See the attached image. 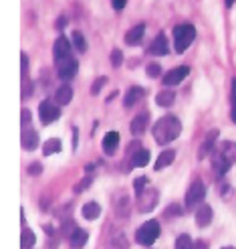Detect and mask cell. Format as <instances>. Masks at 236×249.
Masks as SVG:
<instances>
[{"label":"cell","instance_id":"1","mask_svg":"<svg viewBox=\"0 0 236 249\" xmlns=\"http://www.w3.org/2000/svg\"><path fill=\"white\" fill-rule=\"evenodd\" d=\"M154 138L157 144H170L180 136L182 132V122L176 116H164L154 124Z\"/></svg>","mask_w":236,"mask_h":249},{"label":"cell","instance_id":"2","mask_svg":"<svg viewBox=\"0 0 236 249\" xmlns=\"http://www.w3.org/2000/svg\"><path fill=\"white\" fill-rule=\"evenodd\" d=\"M194 39H196V29L192 24H180V27L173 29V47H176L178 53H184Z\"/></svg>","mask_w":236,"mask_h":249},{"label":"cell","instance_id":"3","mask_svg":"<svg viewBox=\"0 0 236 249\" xmlns=\"http://www.w3.org/2000/svg\"><path fill=\"white\" fill-rule=\"evenodd\" d=\"M157 237H159V223L154 221V219L143 223V225L135 231V241H138L140 245H143V247H150Z\"/></svg>","mask_w":236,"mask_h":249},{"label":"cell","instance_id":"4","mask_svg":"<svg viewBox=\"0 0 236 249\" xmlns=\"http://www.w3.org/2000/svg\"><path fill=\"white\" fill-rule=\"evenodd\" d=\"M157 191L156 189H143L142 193H138V209L142 213H150L157 205Z\"/></svg>","mask_w":236,"mask_h":249},{"label":"cell","instance_id":"5","mask_svg":"<svg viewBox=\"0 0 236 249\" xmlns=\"http://www.w3.org/2000/svg\"><path fill=\"white\" fill-rule=\"evenodd\" d=\"M204 196H206V186L200 180L192 182L190 189H188V195H186V207H188V209L198 207V205L204 201Z\"/></svg>","mask_w":236,"mask_h":249},{"label":"cell","instance_id":"6","mask_svg":"<svg viewBox=\"0 0 236 249\" xmlns=\"http://www.w3.org/2000/svg\"><path fill=\"white\" fill-rule=\"evenodd\" d=\"M59 116H61L59 106L53 104V102H48V99H45V102L39 106V118H41V122L45 124V126H48V124H53V122H57Z\"/></svg>","mask_w":236,"mask_h":249},{"label":"cell","instance_id":"7","mask_svg":"<svg viewBox=\"0 0 236 249\" xmlns=\"http://www.w3.org/2000/svg\"><path fill=\"white\" fill-rule=\"evenodd\" d=\"M77 71H79V63H77V59H63V61H57V73H59V77L61 79H73L77 75Z\"/></svg>","mask_w":236,"mask_h":249},{"label":"cell","instance_id":"8","mask_svg":"<svg viewBox=\"0 0 236 249\" xmlns=\"http://www.w3.org/2000/svg\"><path fill=\"white\" fill-rule=\"evenodd\" d=\"M53 53H55V59H57V61H63V59H69V57H71V43H69L67 36L61 35L59 39L55 41Z\"/></svg>","mask_w":236,"mask_h":249},{"label":"cell","instance_id":"9","mask_svg":"<svg viewBox=\"0 0 236 249\" xmlns=\"http://www.w3.org/2000/svg\"><path fill=\"white\" fill-rule=\"evenodd\" d=\"M188 73H190V69H188V67L172 69V71H168L166 75H164V83H166V85H180L186 77H188Z\"/></svg>","mask_w":236,"mask_h":249},{"label":"cell","instance_id":"10","mask_svg":"<svg viewBox=\"0 0 236 249\" xmlns=\"http://www.w3.org/2000/svg\"><path fill=\"white\" fill-rule=\"evenodd\" d=\"M20 144L24 150H34L36 146H39V134H36L32 128H24L22 130V138H20Z\"/></svg>","mask_w":236,"mask_h":249},{"label":"cell","instance_id":"11","mask_svg":"<svg viewBox=\"0 0 236 249\" xmlns=\"http://www.w3.org/2000/svg\"><path fill=\"white\" fill-rule=\"evenodd\" d=\"M117 146H119V134L117 132H107L105 138H103V152L107 156H113L117 152Z\"/></svg>","mask_w":236,"mask_h":249},{"label":"cell","instance_id":"12","mask_svg":"<svg viewBox=\"0 0 236 249\" xmlns=\"http://www.w3.org/2000/svg\"><path fill=\"white\" fill-rule=\"evenodd\" d=\"M142 97H145V89H143V87L133 85V87H129V89H127L126 99H123V106H126V107H131V106L138 104Z\"/></svg>","mask_w":236,"mask_h":249},{"label":"cell","instance_id":"13","mask_svg":"<svg viewBox=\"0 0 236 249\" xmlns=\"http://www.w3.org/2000/svg\"><path fill=\"white\" fill-rule=\"evenodd\" d=\"M147 124H150V114H147V111H142V114H138V116L133 118V122H131V132H133L135 136L143 134L145 128H147Z\"/></svg>","mask_w":236,"mask_h":249},{"label":"cell","instance_id":"14","mask_svg":"<svg viewBox=\"0 0 236 249\" xmlns=\"http://www.w3.org/2000/svg\"><path fill=\"white\" fill-rule=\"evenodd\" d=\"M212 217H214V213H212V207H210V205H202V207H198V211H196V223H198L200 227L210 225V221H212Z\"/></svg>","mask_w":236,"mask_h":249},{"label":"cell","instance_id":"15","mask_svg":"<svg viewBox=\"0 0 236 249\" xmlns=\"http://www.w3.org/2000/svg\"><path fill=\"white\" fill-rule=\"evenodd\" d=\"M150 53L152 55H168V39L166 35H157L150 45Z\"/></svg>","mask_w":236,"mask_h":249},{"label":"cell","instance_id":"16","mask_svg":"<svg viewBox=\"0 0 236 249\" xmlns=\"http://www.w3.org/2000/svg\"><path fill=\"white\" fill-rule=\"evenodd\" d=\"M87 239H89V233L77 227L75 231H73L71 237H69V243H71V247H73V249H81V247H85Z\"/></svg>","mask_w":236,"mask_h":249},{"label":"cell","instance_id":"17","mask_svg":"<svg viewBox=\"0 0 236 249\" xmlns=\"http://www.w3.org/2000/svg\"><path fill=\"white\" fill-rule=\"evenodd\" d=\"M143 33H145V24H138V27H133L126 35V43L127 45H140V41L143 39Z\"/></svg>","mask_w":236,"mask_h":249},{"label":"cell","instance_id":"18","mask_svg":"<svg viewBox=\"0 0 236 249\" xmlns=\"http://www.w3.org/2000/svg\"><path fill=\"white\" fill-rule=\"evenodd\" d=\"M55 99H57V104L59 106H67V104H71V99H73V89L69 85H61L59 89H57V93H55Z\"/></svg>","mask_w":236,"mask_h":249},{"label":"cell","instance_id":"19","mask_svg":"<svg viewBox=\"0 0 236 249\" xmlns=\"http://www.w3.org/2000/svg\"><path fill=\"white\" fill-rule=\"evenodd\" d=\"M81 215L87 221H93V219H97L99 215H101V207H99L97 203H85L83 209H81Z\"/></svg>","mask_w":236,"mask_h":249},{"label":"cell","instance_id":"20","mask_svg":"<svg viewBox=\"0 0 236 249\" xmlns=\"http://www.w3.org/2000/svg\"><path fill=\"white\" fill-rule=\"evenodd\" d=\"M220 154L224 156L230 164L236 162V142H222L220 144Z\"/></svg>","mask_w":236,"mask_h":249},{"label":"cell","instance_id":"21","mask_svg":"<svg viewBox=\"0 0 236 249\" xmlns=\"http://www.w3.org/2000/svg\"><path fill=\"white\" fill-rule=\"evenodd\" d=\"M173 158H176V152L173 150H164L159 156H157V162H156V170H161V168H166V166H170L172 162H173Z\"/></svg>","mask_w":236,"mask_h":249},{"label":"cell","instance_id":"22","mask_svg":"<svg viewBox=\"0 0 236 249\" xmlns=\"http://www.w3.org/2000/svg\"><path fill=\"white\" fill-rule=\"evenodd\" d=\"M212 166H214V170H216V172L220 174V177H222V174H226V172L230 170V166H232V164H230L228 160L218 152V154L214 156V160H212Z\"/></svg>","mask_w":236,"mask_h":249},{"label":"cell","instance_id":"23","mask_svg":"<svg viewBox=\"0 0 236 249\" xmlns=\"http://www.w3.org/2000/svg\"><path fill=\"white\" fill-rule=\"evenodd\" d=\"M173 102H176V93L173 91H159L156 97V104L161 107H170V106H173Z\"/></svg>","mask_w":236,"mask_h":249},{"label":"cell","instance_id":"24","mask_svg":"<svg viewBox=\"0 0 236 249\" xmlns=\"http://www.w3.org/2000/svg\"><path fill=\"white\" fill-rule=\"evenodd\" d=\"M36 243V237L31 229H22V235H20V247L22 249H32Z\"/></svg>","mask_w":236,"mask_h":249},{"label":"cell","instance_id":"25","mask_svg":"<svg viewBox=\"0 0 236 249\" xmlns=\"http://www.w3.org/2000/svg\"><path fill=\"white\" fill-rule=\"evenodd\" d=\"M131 162H133V166H145L147 162H150V150H145V148L138 150L131 156Z\"/></svg>","mask_w":236,"mask_h":249},{"label":"cell","instance_id":"26","mask_svg":"<svg viewBox=\"0 0 236 249\" xmlns=\"http://www.w3.org/2000/svg\"><path fill=\"white\" fill-rule=\"evenodd\" d=\"M57 152H61V140L59 138L47 140L45 146H43V154L45 156H51V154H57Z\"/></svg>","mask_w":236,"mask_h":249},{"label":"cell","instance_id":"27","mask_svg":"<svg viewBox=\"0 0 236 249\" xmlns=\"http://www.w3.org/2000/svg\"><path fill=\"white\" fill-rule=\"evenodd\" d=\"M73 45H75V49L79 53H85L87 51V41H85V36L81 31H75L73 33Z\"/></svg>","mask_w":236,"mask_h":249},{"label":"cell","instance_id":"28","mask_svg":"<svg viewBox=\"0 0 236 249\" xmlns=\"http://www.w3.org/2000/svg\"><path fill=\"white\" fill-rule=\"evenodd\" d=\"M192 245H194V241H192V237L190 235H180V237L176 239V249H192Z\"/></svg>","mask_w":236,"mask_h":249},{"label":"cell","instance_id":"29","mask_svg":"<svg viewBox=\"0 0 236 249\" xmlns=\"http://www.w3.org/2000/svg\"><path fill=\"white\" fill-rule=\"evenodd\" d=\"M109 249H127V239L123 237V235H117V237L111 239Z\"/></svg>","mask_w":236,"mask_h":249},{"label":"cell","instance_id":"30","mask_svg":"<svg viewBox=\"0 0 236 249\" xmlns=\"http://www.w3.org/2000/svg\"><path fill=\"white\" fill-rule=\"evenodd\" d=\"M32 89H34V85L29 77H22V99H27L32 95Z\"/></svg>","mask_w":236,"mask_h":249},{"label":"cell","instance_id":"31","mask_svg":"<svg viewBox=\"0 0 236 249\" xmlns=\"http://www.w3.org/2000/svg\"><path fill=\"white\" fill-rule=\"evenodd\" d=\"M109 59H111V65L119 67V65L123 63V53L119 51V49H113V51H111V55H109Z\"/></svg>","mask_w":236,"mask_h":249},{"label":"cell","instance_id":"32","mask_svg":"<svg viewBox=\"0 0 236 249\" xmlns=\"http://www.w3.org/2000/svg\"><path fill=\"white\" fill-rule=\"evenodd\" d=\"M127 211H129V201L127 198H121L119 205H117V217H126Z\"/></svg>","mask_w":236,"mask_h":249},{"label":"cell","instance_id":"33","mask_svg":"<svg viewBox=\"0 0 236 249\" xmlns=\"http://www.w3.org/2000/svg\"><path fill=\"white\" fill-rule=\"evenodd\" d=\"M105 83H107V77H99V79H95V83L91 85V93L97 95L99 91L103 89V85H105Z\"/></svg>","mask_w":236,"mask_h":249},{"label":"cell","instance_id":"34","mask_svg":"<svg viewBox=\"0 0 236 249\" xmlns=\"http://www.w3.org/2000/svg\"><path fill=\"white\" fill-rule=\"evenodd\" d=\"M145 71H147V75H150V77H159V75H161V65H157V63H150Z\"/></svg>","mask_w":236,"mask_h":249},{"label":"cell","instance_id":"35","mask_svg":"<svg viewBox=\"0 0 236 249\" xmlns=\"http://www.w3.org/2000/svg\"><path fill=\"white\" fill-rule=\"evenodd\" d=\"M145 184H147V178H145V177L135 178V182H133V189H135V193H142V191L145 189Z\"/></svg>","mask_w":236,"mask_h":249},{"label":"cell","instance_id":"36","mask_svg":"<svg viewBox=\"0 0 236 249\" xmlns=\"http://www.w3.org/2000/svg\"><path fill=\"white\" fill-rule=\"evenodd\" d=\"M232 120L236 124V79L232 81Z\"/></svg>","mask_w":236,"mask_h":249},{"label":"cell","instance_id":"37","mask_svg":"<svg viewBox=\"0 0 236 249\" xmlns=\"http://www.w3.org/2000/svg\"><path fill=\"white\" fill-rule=\"evenodd\" d=\"M67 24H69V18H67V17H59L55 27H57V31H63V29L67 27Z\"/></svg>","mask_w":236,"mask_h":249},{"label":"cell","instance_id":"38","mask_svg":"<svg viewBox=\"0 0 236 249\" xmlns=\"http://www.w3.org/2000/svg\"><path fill=\"white\" fill-rule=\"evenodd\" d=\"M168 217H173V215H182V209L178 207V205H170L168 207V213H166Z\"/></svg>","mask_w":236,"mask_h":249},{"label":"cell","instance_id":"39","mask_svg":"<svg viewBox=\"0 0 236 249\" xmlns=\"http://www.w3.org/2000/svg\"><path fill=\"white\" fill-rule=\"evenodd\" d=\"M20 61H22V77H27V71H29V57L27 55H20Z\"/></svg>","mask_w":236,"mask_h":249},{"label":"cell","instance_id":"40","mask_svg":"<svg viewBox=\"0 0 236 249\" xmlns=\"http://www.w3.org/2000/svg\"><path fill=\"white\" fill-rule=\"evenodd\" d=\"M91 184V178H85L83 182H79L77 186H75V193H81V191H85L87 189V186H89Z\"/></svg>","mask_w":236,"mask_h":249},{"label":"cell","instance_id":"41","mask_svg":"<svg viewBox=\"0 0 236 249\" xmlns=\"http://www.w3.org/2000/svg\"><path fill=\"white\" fill-rule=\"evenodd\" d=\"M126 2H127V0H111V4H113L115 10H121L123 6H126Z\"/></svg>","mask_w":236,"mask_h":249},{"label":"cell","instance_id":"42","mask_svg":"<svg viewBox=\"0 0 236 249\" xmlns=\"http://www.w3.org/2000/svg\"><path fill=\"white\" fill-rule=\"evenodd\" d=\"M29 120H31V111H29V109H22V126H24V128H27Z\"/></svg>","mask_w":236,"mask_h":249},{"label":"cell","instance_id":"43","mask_svg":"<svg viewBox=\"0 0 236 249\" xmlns=\"http://www.w3.org/2000/svg\"><path fill=\"white\" fill-rule=\"evenodd\" d=\"M41 170H43L41 164H32V166H29V172H31V174H41Z\"/></svg>","mask_w":236,"mask_h":249},{"label":"cell","instance_id":"44","mask_svg":"<svg viewBox=\"0 0 236 249\" xmlns=\"http://www.w3.org/2000/svg\"><path fill=\"white\" fill-rule=\"evenodd\" d=\"M192 249H208V245H206V241H194Z\"/></svg>","mask_w":236,"mask_h":249},{"label":"cell","instance_id":"45","mask_svg":"<svg viewBox=\"0 0 236 249\" xmlns=\"http://www.w3.org/2000/svg\"><path fill=\"white\" fill-rule=\"evenodd\" d=\"M43 229H45V233H47V235H55V229H53V225H45Z\"/></svg>","mask_w":236,"mask_h":249},{"label":"cell","instance_id":"46","mask_svg":"<svg viewBox=\"0 0 236 249\" xmlns=\"http://www.w3.org/2000/svg\"><path fill=\"white\" fill-rule=\"evenodd\" d=\"M224 2H226V6H232V4H234V0H224Z\"/></svg>","mask_w":236,"mask_h":249},{"label":"cell","instance_id":"47","mask_svg":"<svg viewBox=\"0 0 236 249\" xmlns=\"http://www.w3.org/2000/svg\"><path fill=\"white\" fill-rule=\"evenodd\" d=\"M222 249H234V247H222Z\"/></svg>","mask_w":236,"mask_h":249}]
</instances>
